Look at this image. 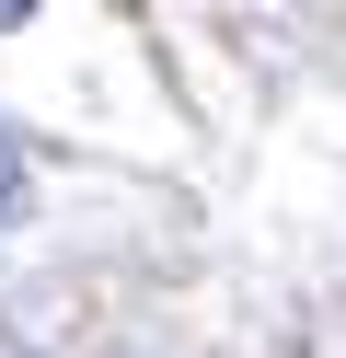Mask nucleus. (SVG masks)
Here are the masks:
<instances>
[{"mask_svg": "<svg viewBox=\"0 0 346 358\" xmlns=\"http://www.w3.org/2000/svg\"><path fill=\"white\" fill-rule=\"evenodd\" d=\"M12 24H35V0H0V35H12Z\"/></svg>", "mask_w": 346, "mask_h": 358, "instance_id": "nucleus-1", "label": "nucleus"}]
</instances>
